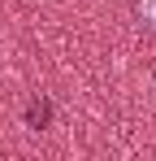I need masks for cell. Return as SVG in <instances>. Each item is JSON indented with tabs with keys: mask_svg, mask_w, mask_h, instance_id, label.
<instances>
[{
	"mask_svg": "<svg viewBox=\"0 0 156 161\" xmlns=\"http://www.w3.org/2000/svg\"><path fill=\"white\" fill-rule=\"evenodd\" d=\"M130 13H134V22L143 31L156 35V0H130Z\"/></svg>",
	"mask_w": 156,
	"mask_h": 161,
	"instance_id": "cell-1",
	"label": "cell"
},
{
	"mask_svg": "<svg viewBox=\"0 0 156 161\" xmlns=\"http://www.w3.org/2000/svg\"><path fill=\"white\" fill-rule=\"evenodd\" d=\"M48 122H52V105H48V100H30V105H26V126L44 131Z\"/></svg>",
	"mask_w": 156,
	"mask_h": 161,
	"instance_id": "cell-2",
	"label": "cell"
}]
</instances>
